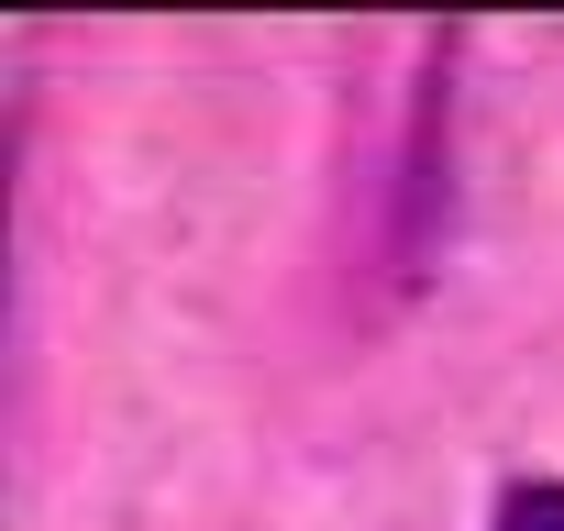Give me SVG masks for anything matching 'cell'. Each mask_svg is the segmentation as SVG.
<instances>
[{
  "label": "cell",
  "instance_id": "1",
  "mask_svg": "<svg viewBox=\"0 0 564 531\" xmlns=\"http://www.w3.org/2000/svg\"><path fill=\"white\" fill-rule=\"evenodd\" d=\"M498 531H564V476H531L498 498Z\"/></svg>",
  "mask_w": 564,
  "mask_h": 531
}]
</instances>
